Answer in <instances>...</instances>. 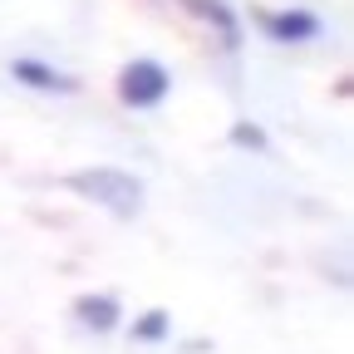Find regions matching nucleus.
I'll return each instance as SVG.
<instances>
[{
	"label": "nucleus",
	"mask_w": 354,
	"mask_h": 354,
	"mask_svg": "<svg viewBox=\"0 0 354 354\" xmlns=\"http://www.w3.org/2000/svg\"><path fill=\"white\" fill-rule=\"evenodd\" d=\"M281 25V35H310V20L305 15H295V20H276Z\"/></svg>",
	"instance_id": "4"
},
{
	"label": "nucleus",
	"mask_w": 354,
	"mask_h": 354,
	"mask_svg": "<svg viewBox=\"0 0 354 354\" xmlns=\"http://www.w3.org/2000/svg\"><path fill=\"white\" fill-rule=\"evenodd\" d=\"M162 94H167V74L158 64H133L123 74V99L128 104H158Z\"/></svg>",
	"instance_id": "2"
},
{
	"label": "nucleus",
	"mask_w": 354,
	"mask_h": 354,
	"mask_svg": "<svg viewBox=\"0 0 354 354\" xmlns=\"http://www.w3.org/2000/svg\"><path fill=\"white\" fill-rule=\"evenodd\" d=\"M84 320H88V325H99V330H104V325H113L109 300H84Z\"/></svg>",
	"instance_id": "3"
},
{
	"label": "nucleus",
	"mask_w": 354,
	"mask_h": 354,
	"mask_svg": "<svg viewBox=\"0 0 354 354\" xmlns=\"http://www.w3.org/2000/svg\"><path fill=\"white\" fill-rule=\"evenodd\" d=\"M74 183H79L84 192L113 202L118 212H133V207H138V183H133V177H123V172H88V177H74Z\"/></svg>",
	"instance_id": "1"
}]
</instances>
